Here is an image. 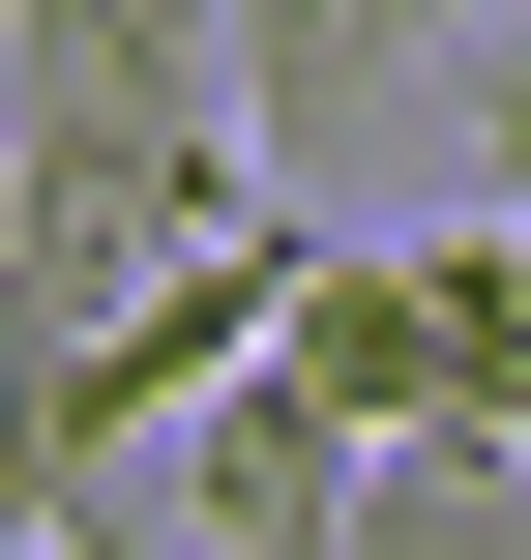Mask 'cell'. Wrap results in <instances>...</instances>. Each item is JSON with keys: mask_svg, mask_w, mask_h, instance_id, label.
<instances>
[{"mask_svg": "<svg viewBox=\"0 0 531 560\" xmlns=\"http://www.w3.org/2000/svg\"><path fill=\"white\" fill-rule=\"evenodd\" d=\"M443 30H473V0H207V59H236V177H266V207H325L355 148H414Z\"/></svg>", "mask_w": 531, "mask_h": 560, "instance_id": "obj_1", "label": "cell"}, {"mask_svg": "<svg viewBox=\"0 0 531 560\" xmlns=\"http://www.w3.org/2000/svg\"><path fill=\"white\" fill-rule=\"evenodd\" d=\"M118 472H148L177 532H236V560H325V532H355V413H325V384H266V354H207Z\"/></svg>", "mask_w": 531, "mask_h": 560, "instance_id": "obj_2", "label": "cell"}, {"mask_svg": "<svg viewBox=\"0 0 531 560\" xmlns=\"http://www.w3.org/2000/svg\"><path fill=\"white\" fill-rule=\"evenodd\" d=\"M355 532H443V560H531V413H384V443H355Z\"/></svg>", "mask_w": 531, "mask_h": 560, "instance_id": "obj_3", "label": "cell"}, {"mask_svg": "<svg viewBox=\"0 0 531 560\" xmlns=\"http://www.w3.org/2000/svg\"><path fill=\"white\" fill-rule=\"evenodd\" d=\"M414 148H473V207H531V0H473V30H443Z\"/></svg>", "mask_w": 531, "mask_h": 560, "instance_id": "obj_4", "label": "cell"}]
</instances>
